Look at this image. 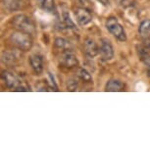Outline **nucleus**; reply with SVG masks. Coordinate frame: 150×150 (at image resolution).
Returning <instances> with one entry per match:
<instances>
[{
  "mask_svg": "<svg viewBox=\"0 0 150 150\" xmlns=\"http://www.w3.org/2000/svg\"><path fill=\"white\" fill-rule=\"evenodd\" d=\"M10 40L13 42L14 45L17 46L20 50L28 51L33 47V39L29 33H24L22 30L15 32L10 35Z\"/></svg>",
  "mask_w": 150,
  "mask_h": 150,
  "instance_id": "f257e3e1",
  "label": "nucleus"
},
{
  "mask_svg": "<svg viewBox=\"0 0 150 150\" xmlns=\"http://www.w3.org/2000/svg\"><path fill=\"white\" fill-rule=\"evenodd\" d=\"M106 29L108 32L114 35L116 38L121 41L127 40V35L125 32L123 26L119 23L118 19L116 17H110L106 21Z\"/></svg>",
  "mask_w": 150,
  "mask_h": 150,
  "instance_id": "f03ea898",
  "label": "nucleus"
},
{
  "mask_svg": "<svg viewBox=\"0 0 150 150\" xmlns=\"http://www.w3.org/2000/svg\"><path fill=\"white\" fill-rule=\"evenodd\" d=\"M13 24L17 29L24 33H27L29 35H35V24L32 22L29 17L26 15H17L13 18Z\"/></svg>",
  "mask_w": 150,
  "mask_h": 150,
  "instance_id": "7ed1b4c3",
  "label": "nucleus"
},
{
  "mask_svg": "<svg viewBox=\"0 0 150 150\" xmlns=\"http://www.w3.org/2000/svg\"><path fill=\"white\" fill-rule=\"evenodd\" d=\"M99 53H100L103 61H109L114 57V48H113L111 41L108 38H103L100 39Z\"/></svg>",
  "mask_w": 150,
  "mask_h": 150,
  "instance_id": "20e7f679",
  "label": "nucleus"
},
{
  "mask_svg": "<svg viewBox=\"0 0 150 150\" xmlns=\"http://www.w3.org/2000/svg\"><path fill=\"white\" fill-rule=\"evenodd\" d=\"M60 63L61 65H63V67L65 68H69V69H72V68L77 67L79 65V60L74 53L70 52V50L68 51H64L62 53L61 57H60Z\"/></svg>",
  "mask_w": 150,
  "mask_h": 150,
  "instance_id": "39448f33",
  "label": "nucleus"
},
{
  "mask_svg": "<svg viewBox=\"0 0 150 150\" xmlns=\"http://www.w3.org/2000/svg\"><path fill=\"white\" fill-rule=\"evenodd\" d=\"M75 17L80 26H86V25H88L91 22L92 19L91 14L86 8H78V9H76Z\"/></svg>",
  "mask_w": 150,
  "mask_h": 150,
  "instance_id": "423d86ee",
  "label": "nucleus"
},
{
  "mask_svg": "<svg viewBox=\"0 0 150 150\" xmlns=\"http://www.w3.org/2000/svg\"><path fill=\"white\" fill-rule=\"evenodd\" d=\"M83 51L89 58H94L99 54V47L92 38H86L83 42Z\"/></svg>",
  "mask_w": 150,
  "mask_h": 150,
  "instance_id": "0eeeda50",
  "label": "nucleus"
},
{
  "mask_svg": "<svg viewBox=\"0 0 150 150\" xmlns=\"http://www.w3.org/2000/svg\"><path fill=\"white\" fill-rule=\"evenodd\" d=\"M2 80H3L4 83L6 84V86L9 87V88H17L20 86L18 78L14 74L8 72V71H4L2 73Z\"/></svg>",
  "mask_w": 150,
  "mask_h": 150,
  "instance_id": "6e6552de",
  "label": "nucleus"
},
{
  "mask_svg": "<svg viewBox=\"0 0 150 150\" xmlns=\"http://www.w3.org/2000/svg\"><path fill=\"white\" fill-rule=\"evenodd\" d=\"M29 62L30 64V67L33 70L36 75H40L43 71V63H42V58L41 56L38 54H33L30 57Z\"/></svg>",
  "mask_w": 150,
  "mask_h": 150,
  "instance_id": "1a4fd4ad",
  "label": "nucleus"
},
{
  "mask_svg": "<svg viewBox=\"0 0 150 150\" xmlns=\"http://www.w3.org/2000/svg\"><path fill=\"white\" fill-rule=\"evenodd\" d=\"M125 86L120 80L117 79H111L108 81V83H106L105 90L106 91H111V92H116V91H122L124 90Z\"/></svg>",
  "mask_w": 150,
  "mask_h": 150,
  "instance_id": "9d476101",
  "label": "nucleus"
},
{
  "mask_svg": "<svg viewBox=\"0 0 150 150\" xmlns=\"http://www.w3.org/2000/svg\"><path fill=\"white\" fill-rule=\"evenodd\" d=\"M138 33L142 38H150V20H144L138 27Z\"/></svg>",
  "mask_w": 150,
  "mask_h": 150,
  "instance_id": "9b49d317",
  "label": "nucleus"
},
{
  "mask_svg": "<svg viewBox=\"0 0 150 150\" xmlns=\"http://www.w3.org/2000/svg\"><path fill=\"white\" fill-rule=\"evenodd\" d=\"M54 45L56 48L62 50V51H68L71 48V43L64 38H56L54 41Z\"/></svg>",
  "mask_w": 150,
  "mask_h": 150,
  "instance_id": "f8f14e48",
  "label": "nucleus"
},
{
  "mask_svg": "<svg viewBox=\"0 0 150 150\" xmlns=\"http://www.w3.org/2000/svg\"><path fill=\"white\" fill-rule=\"evenodd\" d=\"M3 5L7 10L16 11L21 6V1L20 0H3Z\"/></svg>",
  "mask_w": 150,
  "mask_h": 150,
  "instance_id": "ddd939ff",
  "label": "nucleus"
},
{
  "mask_svg": "<svg viewBox=\"0 0 150 150\" xmlns=\"http://www.w3.org/2000/svg\"><path fill=\"white\" fill-rule=\"evenodd\" d=\"M41 7L45 12L53 13L55 11V3L54 0H43L41 3Z\"/></svg>",
  "mask_w": 150,
  "mask_h": 150,
  "instance_id": "4468645a",
  "label": "nucleus"
},
{
  "mask_svg": "<svg viewBox=\"0 0 150 150\" xmlns=\"http://www.w3.org/2000/svg\"><path fill=\"white\" fill-rule=\"evenodd\" d=\"M77 76L81 81H83L84 83H89V81H92L91 75L86 69H79L77 72Z\"/></svg>",
  "mask_w": 150,
  "mask_h": 150,
  "instance_id": "2eb2a0df",
  "label": "nucleus"
},
{
  "mask_svg": "<svg viewBox=\"0 0 150 150\" xmlns=\"http://www.w3.org/2000/svg\"><path fill=\"white\" fill-rule=\"evenodd\" d=\"M79 83L78 80L75 78H70L69 80L67 81V89L69 91H75L76 89L78 88Z\"/></svg>",
  "mask_w": 150,
  "mask_h": 150,
  "instance_id": "dca6fc26",
  "label": "nucleus"
},
{
  "mask_svg": "<svg viewBox=\"0 0 150 150\" xmlns=\"http://www.w3.org/2000/svg\"><path fill=\"white\" fill-rule=\"evenodd\" d=\"M63 21H64V24L68 29H75L76 26H75V23L72 21L71 19L70 15L68 13H63Z\"/></svg>",
  "mask_w": 150,
  "mask_h": 150,
  "instance_id": "f3484780",
  "label": "nucleus"
},
{
  "mask_svg": "<svg viewBox=\"0 0 150 150\" xmlns=\"http://www.w3.org/2000/svg\"><path fill=\"white\" fill-rule=\"evenodd\" d=\"M14 58H15V55L13 53H10V52H4L3 55H2V59L5 63H10V62H13L14 61Z\"/></svg>",
  "mask_w": 150,
  "mask_h": 150,
  "instance_id": "a211bd4d",
  "label": "nucleus"
},
{
  "mask_svg": "<svg viewBox=\"0 0 150 150\" xmlns=\"http://www.w3.org/2000/svg\"><path fill=\"white\" fill-rule=\"evenodd\" d=\"M98 2H100L101 4H103V5H108V3H109V0H97Z\"/></svg>",
  "mask_w": 150,
  "mask_h": 150,
  "instance_id": "6ab92c4d",
  "label": "nucleus"
},
{
  "mask_svg": "<svg viewBox=\"0 0 150 150\" xmlns=\"http://www.w3.org/2000/svg\"><path fill=\"white\" fill-rule=\"evenodd\" d=\"M147 76H148V77L150 78V69L147 70Z\"/></svg>",
  "mask_w": 150,
  "mask_h": 150,
  "instance_id": "aec40b11",
  "label": "nucleus"
},
{
  "mask_svg": "<svg viewBox=\"0 0 150 150\" xmlns=\"http://www.w3.org/2000/svg\"><path fill=\"white\" fill-rule=\"evenodd\" d=\"M38 1L39 2V4L41 5V3H42V2H43V0H38Z\"/></svg>",
  "mask_w": 150,
  "mask_h": 150,
  "instance_id": "412c9836",
  "label": "nucleus"
}]
</instances>
